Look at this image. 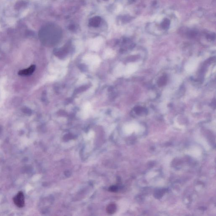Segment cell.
Listing matches in <instances>:
<instances>
[{"instance_id":"8992f818","label":"cell","mask_w":216,"mask_h":216,"mask_svg":"<svg viewBox=\"0 0 216 216\" xmlns=\"http://www.w3.org/2000/svg\"><path fill=\"white\" fill-rule=\"evenodd\" d=\"M117 186H112V187H111L110 188V190L111 191H112V192H115V191H116L117 190Z\"/></svg>"},{"instance_id":"6da1fadb","label":"cell","mask_w":216,"mask_h":216,"mask_svg":"<svg viewBox=\"0 0 216 216\" xmlns=\"http://www.w3.org/2000/svg\"><path fill=\"white\" fill-rule=\"evenodd\" d=\"M13 202L17 207L22 208L25 205L24 196L23 192L19 191L13 198Z\"/></svg>"},{"instance_id":"7a4b0ae2","label":"cell","mask_w":216,"mask_h":216,"mask_svg":"<svg viewBox=\"0 0 216 216\" xmlns=\"http://www.w3.org/2000/svg\"><path fill=\"white\" fill-rule=\"evenodd\" d=\"M36 69V66L33 65L30 66L28 68L19 71L18 74L21 76H28L33 74Z\"/></svg>"},{"instance_id":"277c9868","label":"cell","mask_w":216,"mask_h":216,"mask_svg":"<svg viewBox=\"0 0 216 216\" xmlns=\"http://www.w3.org/2000/svg\"><path fill=\"white\" fill-rule=\"evenodd\" d=\"M116 209V206L115 204H111L109 205L107 208V212L109 214H112L115 212Z\"/></svg>"},{"instance_id":"5b68a950","label":"cell","mask_w":216,"mask_h":216,"mask_svg":"<svg viewBox=\"0 0 216 216\" xmlns=\"http://www.w3.org/2000/svg\"><path fill=\"white\" fill-rule=\"evenodd\" d=\"M144 110V108L143 107H137L135 108V111L136 112V113L138 114H139L141 113L142 112H143Z\"/></svg>"},{"instance_id":"3957f363","label":"cell","mask_w":216,"mask_h":216,"mask_svg":"<svg viewBox=\"0 0 216 216\" xmlns=\"http://www.w3.org/2000/svg\"><path fill=\"white\" fill-rule=\"evenodd\" d=\"M167 81V77L166 76H163L158 80V85L160 87L164 86L166 83Z\"/></svg>"}]
</instances>
